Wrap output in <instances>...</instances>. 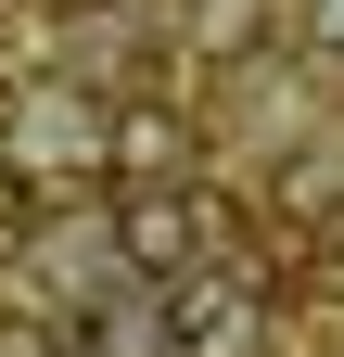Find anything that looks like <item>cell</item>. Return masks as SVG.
<instances>
[{"mask_svg": "<svg viewBox=\"0 0 344 357\" xmlns=\"http://www.w3.org/2000/svg\"><path fill=\"white\" fill-rule=\"evenodd\" d=\"M0 166H13L26 192H38L52 166L102 192V178H115V115L90 102V89H13V102H0Z\"/></svg>", "mask_w": 344, "mask_h": 357, "instance_id": "1", "label": "cell"}, {"mask_svg": "<svg viewBox=\"0 0 344 357\" xmlns=\"http://www.w3.org/2000/svg\"><path fill=\"white\" fill-rule=\"evenodd\" d=\"M102 243H115L127 281L204 268V204H191V178H102Z\"/></svg>", "mask_w": 344, "mask_h": 357, "instance_id": "2", "label": "cell"}, {"mask_svg": "<svg viewBox=\"0 0 344 357\" xmlns=\"http://www.w3.org/2000/svg\"><path fill=\"white\" fill-rule=\"evenodd\" d=\"M268 344V294L230 268H179L166 281V357H255Z\"/></svg>", "mask_w": 344, "mask_h": 357, "instance_id": "3", "label": "cell"}, {"mask_svg": "<svg viewBox=\"0 0 344 357\" xmlns=\"http://www.w3.org/2000/svg\"><path fill=\"white\" fill-rule=\"evenodd\" d=\"M191 166V115L179 102H127L115 115V178H179Z\"/></svg>", "mask_w": 344, "mask_h": 357, "instance_id": "4", "label": "cell"}, {"mask_svg": "<svg viewBox=\"0 0 344 357\" xmlns=\"http://www.w3.org/2000/svg\"><path fill=\"white\" fill-rule=\"evenodd\" d=\"M0 357H64V319L52 306H0Z\"/></svg>", "mask_w": 344, "mask_h": 357, "instance_id": "5", "label": "cell"}, {"mask_svg": "<svg viewBox=\"0 0 344 357\" xmlns=\"http://www.w3.org/2000/svg\"><path fill=\"white\" fill-rule=\"evenodd\" d=\"M26 217H38V204H26V178L0 166V243H26Z\"/></svg>", "mask_w": 344, "mask_h": 357, "instance_id": "6", "label": "cell"}, {"mask_svg": "<svg viewBox=\"0 0 344 357\" xmlns=\"http://www.w3.org/2000/svg\"><path fill=\"white\" fill-rule=\"evenodd\" d=\"M306 26H319V52H344V0H306Z\"/></svg>", "mask_w": 344, "mask_h": 357, "instance_id": "7", "label": "cell"}]
</instances>
